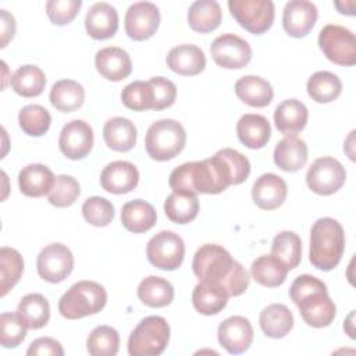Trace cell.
Returning a JSON list of instances; mask_svg holds the SVG:
<instances>
[{"label":"cell","instance_id":"f1b7e54d","mask_svg":"<svg viewBox=\"0 0 356 356\" xmlns=\"http://www.w3.org/2000/svg\"><path fill=\"white\" fill-rule=\"evenodd\" d=\"M236 96L252 107H266L274 97V90L270 82L257 76L246 75L235 82Z\"/></svg>","mask_w":356,"mask_h":356},{"label":"cell","instance_id":"b9f144b4","mask_svg":"<svg viewBox=\"0 0 356 356\" xmlns=\"http://www.w3.org/2000/svg\"><path fill=\"white\" fill-rule=\"evenodd\" d=\"M86 349L92 356H114L120 349V334L110 325H99L86 339Z\"/></svg>","mask_w":356,"mask_h":356},{"label":"cell","instance_id":"ac0fdd59","mask_svg":"<svg viewBox=\"0 0 356 356\" xmlns=\"http://www.w3.org/2000/svg\"><path fill=\"white\" fill-rule=\"evenodd\" d=\"M139 182V171L129 161H111L100 174V185L104 191L115 195L128 193L136 188Z\"/></svg>","mask_w":356,"mask_h":356},{"label":"cell","instance_id":"4316f807","mask_svg":"<svg viewBox=\"0 0 356 356\" xmlns=\"http://www.w3.org/2000/svg\"><path fill=\"white\" fill-rule=\"evenodd\" d=\"M103 138L106 145L115 152L131 150L138 138V131L134 122L124 117H113L103 127Z\"/></svg>","mask_w":356,"mask_h":356},{"label":"cell","instance_id":"2e32d148","mask_svg":"<svg viewBox=\"0 0 356 356\" xmlns=\"http://www.w3.org/2000/svg\"><path fill=\"white\" fill-rule=\"evenodd\" d=\"M220 345L232 355L243 353L253 342V327L243 316H231L225 318L217 331Z\"/></svg>","mask_w":356,"mask_h":356},{"label":"cell","instance_id":"484cf974","mask_svg":"<svg viewBox=\"0 0 356 356\" xmlns=\"http://www.w3.org/2000/svg\"><path fill=\"white\" fill-rule=\"evenodd\" d=\"M238 139L249 149H260L270 140L271 127L260 114H243L236 122Z\"/></svg>","mask_w":356,"mask_h":356},{"label":"cell","instance_id":"f907efd6","mask_svg":"<svg viewBox=\"0 0 356 356\" xmlns=\"http://www.w3.org/2000/svg\"><path fill=\"white\" fill-rule=\"evenodd\" d=\"M26 355L29 356H39V355H51V356H63L64 349L61 343L50 337L36 338L31 342Z\"/></svg>","mask_w":356,"mask_h":356},{"label":"cell","instance_id":"7a4b0ae2","mask_svg":"<svg viewBox=\"0 0 356 356\" xmlns=\"http://www.w3.org/2000/svg\"><path fill=\"white\" fill-rule=\"evenodd\" d=\"M192 270L199 281L224 288L228 296H239L249 286V274L245 267L220 245L200 246L193 256Z\"/></svg>","mask_w":356,"mask_h":356},{"label":"cell","instance_id":"7c38bea8","mask_svg":"<svg viewBox=\"0 0 356 356\" xmlns=\"http://www.w3.org/2000/svg\"><path fill=\"white\" fill-rule=\"evenodd\" d=\"M210 53L214 63L227 70L243 68L252 58L250 44L234 33L217 36L210 46Z\"/></svg>","mask_w":356,"mask_h":356},{"label":"cell","instance_id":"4dcf8cb0","mask_svg":"<svg viewBox=\"0 0 356 356\" xmlns=\"http://www.w3.org/2000/svg\"><path fill=\"white\" fill-rule=\"evenodd\" d=\"M260 328L266 337L282 338L293 327V314L282 303H273L260 312Z\"/></svg>","mask_w":356,"mask_h":356},{"label":"cell","instance_id":"30bf717a","mask_svg":"<svg viewBox=\"0 0 356 356\" xmlns=\"http://www.w3.org/2000/svg\"><path fill=\"white\" fill-rule=\"evenodd\" d=\"M346 179L345 167L334 157H320L313 161L306 174V184L317 195L328 196L342 188Z\"/></svg>","mask_w":356,"mask_h":356},{"label":"cell","instance_id":"277c9868","mask_svg":"<svg viewBox=\"0 0 356 356\" xmlns=\"http://www.w3.org/2000/svg\"><path fill=\"white\" fill-rule=\"evenodd\" d=\"M107 292L95 281H78L58 300V312L68 320L96 314L106 306Z\"/></svg>","mask_w":356,"mask_h":356},{"label":"cell","instance_id":"bcb514c9","mask_svg":"<svg viewBox=\"0 0 356 356\" xmlns=\"http://www.w3.org/2000/svg\"><path fill=\"white\" fill-rule=\"evenodd\" d=\"M82 216L95 227H106L114 218V206L106 197L92 196L83 202Z\"/></svg>","mask_w":356,"mask_h":356},{"label":"cell","instance_id":"ab89813d","mask_svg":"<svg viewBox=\"0 0 356 356\" xmlns=\"http://www.w3.org/2000/svg\"><path fill=\"white\" fill-rule=\"evenodd\" d=\"M271 254L278 257L288 270L298 267L302 260V242L299 235L292 231L277 234L271 243Z\"/></svg>","mask_w":356,"mask_h":356},{"label":"cell","instance_id":"7bdbcfd3","mask_svg":"<svg viewBox=\"0 0 356 356\" xmlns=\"http://www.w3.org/2000/svg\"><path fill=\"white\" fill-rule=\"evenodd\" d=\"M21 129L29 136H40L46 134L51 124L50 113L40 104H28L18 114Z\"/></svg>","mask_w":356,"mask_h":356},{"label":"cell","instance_id":"ba28073f","mask_svg":"<svg viewBox=\"0 0 356 356\" xmlns=\"http://www.w3.org/2000/svg\"><path fill=\"white\" fill-rule=\"evenodd\" d=\"M228 8L235 21L254 35L268 31L275 17V8L271 0H229Z\"/></svg>","mask_w":356,"mask_h":356},{"label":"cell","instance_id":"74e56055","mask_svg":"<svg viewBox=\"0 0 356 356\" xmlns=\"http://www.w3.org/2000/svg\"><path fill=\"white\" fill-rule=\"evenodd\" d=\"M164 211L172 222L188 224L193 221L199 213L197 195L172 192L164 202Z\"/></svg>","mask_w":356,"mask_h":356},{"label":"cell","instance_id":"603a6c76","mask_svg":"<svg viewBox=\"0 0 356 356\" xmlns=\"http://www.w3.org/2000/svg\"><path fill=\"white\" fill-rule=\"evenodd\" d=\"M307 161V145L296 135H286L274 149V163L286 172L300 170Z\"/></svg>","mask_w":356,"mask_h":356},{"label":"cell","instance_id":"7402d4cb","mask_svg":"<svg viewBox=\"0 0 356 356\" xmlns=\"http://www.w3.org/2000/svg\"><path fill=\"white\" fill-rule=\"evenodd\" d=\"M167 65L178 75L193 76L204 70L206 57L203 50L196 44H178L168 51Z\"/></svg>","mask_w":356,"mask_h":356},{"label":"cell","instance_id":"60d3db41","mask_svg":"<svg viewBox=\"0 0 356 356\" xmlns=\"http://www.w3.org/2000/svg\"><path fill=\"white\" fill-rule=\"evenodd\" d=\"M24 273V260L18 250L3 246L0 249V278H1V296L15 286Z\"/></svg>","mask_w":356,"mask_h":356},{"label":"cell","instance_id":"7dc6e473","mask_svg":"<svg viewBox=\"0 0 356 356\" xmlns=\"http://www.w3.org/2000/svg\"><path fill=\"white\" fill-rule=\"evenodd\" d=\"M26 330L17 313H3L0 316V343L4 348L18 346L25 339Z\"/></svg>","mask_w":356,"mask_h":356},{"label":"cell","instance_id":"52a82bcc","mask_svg":"<svg viewBox=\"0 0 356 356\" xmlns=\"http://www.w3.org/2000/svg\"><path fill=\"white\" fill-rule=\"evenodd\" d=\"M318 46L324 56L334 64L350 67L356 63L355 33L345 26L325 25L318 33Z\"/></svg>","mask_w":356,"mask_h":356},{"label":"cell","instance_id":"681fc988","mask_svg":"<svg viewBox=\"0 0 356 356\" xmlns=\"http://www.w3.org/2000/svg\"><path fill=\"white\" fill-rule=\"evenodd\" d=\"M153 93V110H163L174 104L177 97V86L164 76H153L147 81Z\"/></svg>","mask_w":356,"mask_h":356},{"label":"cell","instance_id":"d4e9b609","mask_svg":"<svg viewBox=\"0 0 356 356\" xmlns=\"http://www.w3.org/2000/svg\"><path fill=\"white\" fill-rule=\"evenodd\" d=\"M307 118V107L298 99L281 102L274 111L275 128L284 135H296L306 127Z\"/></svg>","mask_w":356,"mask_h":356},{"label":"cell","instance_id":"f35d334b","mask_svg":"<svg viewBox=\"0 0 356 356\" xmlns=\"http://www.w3.org/2000/svg\"><path fill=\"white\" fill-rule=\"evenodd\" d=\"M306 89L314 102L330 103L341 95L342 82L330 71H317L309 78Z\"/></svg>","mask_w":356,"mask_h":356},{"label":"cell","instance_id":"ee69618b","mask_svg":"<svg viewBox=\"0 0 356 356\" xmlns=\"http://www.w3.org/2000/svg\"><path fill=\"white\" fill-rule=\"evenodd\" d=\"M121 100L127 108L134 111L153 110V93L147 81H134L128 83L121 92Z\"/></svg>","mask_w":356,"mask_h":356},{"label":"cell","instance_id":"5b68a950","mask_svg":"<svg viewBox=\"0 0 356 356\" xmlns=\"http://www.w3.org/2000/svg\"><path fill=\"white\" fill-rule=\"evenodd\" d=\"M186 143V132L175 120H159L153 122L145 138L147 154L156 161H167L178 156Z\"/></svg>","mask_w":356,"mask_h":356},{"label":"cell","instance_id":"6da1fadb","mask_svg":"<svg viewBox=\"0 0 356 356\" xmlns=\"http://www.w3.org/2000/svg\"><path fill=\"white\" fill-rule=\"evenodd\" d=\"M250 163L246 156L235 149L225 147L202 161L184 163L170 174L172 192L209 193L224 192L229 185H239L248 179Z\"/></svg>","mask_w":356,"mask_h":356},{"label":"cell","instance_id":"8fae6325","mask_svg":"<svg viewBox=\"0 0 356 356\" xmlns=\"http://www.w3.org/2000/svg\"><path fill=\"white\" fill-rule=\"evenodd\" d=\"M38 274L47 282L58 284L64 281L74 268V256L63 243H50L38 254Z\"/></svg>","mask_w":356,"mask_h":356},{"label":"cell","instance_id":"f6af8a7d","mask_svg":"<svg viewBox=\"0 0 356 356\" xmlns=\"http://www.w3.org/2000/svg\"><path fill=\"white\" fill-rule=\"evenodd\" d=\"M81 188L78 181L71 175H57L51 191L47 195L50 204L56 207H68L79 196Z\"/></svg>","mask_w":356,"mask_h":356},{"label":"cell","instance_id":"5bb4252c","mask_svg":"<svg viewBox=\"0 0 356 356\" xmlns=\"http://www.w3.org/2000/svg\"><path fill=\"white\" fill-rule=\"evenodd\" d=\"M125 32L134 40L152 38L160 25V11L150 1H138L129 6L124 18Z\"/></svg>","mask_w":356,"mask_h":356},{"label":"cell","instance_id":"c3c4849f","mask_svg":"<svg viewBox=\"0 0 356 356\" xmlns=\"http://www.w3.org/2000/svg\"><path fill=\"white\" fill-rule=\"evenodd\" d=\"M81 6V0H49L46 13L54 25H67L76 17Z\"/></svg>","mask_w":356,"mask_h":356},{"label":"cell","instance_id":"83f0119b","mask_svg":"<svg viewBox=\"0 0 356 356\" xmlns=\"http://www.w3.org/2000/svg\"><path fill=\"white\" fill-rule=\"evenodd\" d=\"M156 220L157 213L154 207L142 199L131 200L121 209V222L129 232L134 234L149 231L156 224Z\"/></svg>","mask_w":356,"mask_h":356},{"label":"cell","instance_id":"44dd1931","mask_svg":"<svg viewBox=\"0 0 356 356\" xmlns=\"http://www.w3.org/2000/svg\"><path fill=\"white\" fill-rule=\"evenodd\" d=\"M85 28L88 35L96 40L113 38L118 29L117 10L104 1L95 3L85 17Z\"/></svg>","mask_w":356,"mask_h":356},{"label":"cell","instance_id":"f546056e","mask_svg":"<svg viewBox=\"0 0 356 356\" xmlns=\"http://www.w3.org/2000/svg\"><path fill=\"white\" fill-rule=\"evenodd\" d=\"M228 293L224 288L199 281L192 292V305L196 312L204 316L220 313L228 303Z\"/></svg>","mask_w":356,"mask_h":356},{"label":"cell","instance_id":"ffe728a7","mask_svg":"<svg viewBox=\"0 0 356 356\" xmlns=\"http://www.w3.org/2000/svg\"><path fill=\"white\" fill-rule=\"evenodd\" d=\"M95 65L102 76L113 82L122 81L132 72L129 54L117 46L100 49L95 56Z\"/></svg>","mask_w":356,"mask_h":356},{"label":"cell","instance_id":"d590c367","mask_svg":"<svg viewBox=\"0 0 356 356\" xmlns=\"http://www.w3.org/2000/svg\"><path fill=\"white\" fill-rule=\"evenodd\" d=\"M138 298L149 307H164L172 302L174 288L165 278L149 275L139 282Z\"/></svg>","mask_w":356,"mask_h":356},{"label":"cell","instance_id":"816d5d0a","mask_svg":"<svg viewBox=\"0 0 356 356\" xmlns=\"http://www.w3.org/2000/svg\"><path fill=\"white\" fill-rule=\"evenodd\" d=\"M1 11V44L0 47H6L7 43L14 38L15 33V19L13 14H10L7 10H0Z\"/></svg>","mask_w":356,"mask_h":356},{"label":"cell","instance_id":"e575fe53","mask_svg":"<svg viewBox=\"0 0 356 356\" xmlns=\"http://www.w3.org/2000/svg\"><path fill=\"white\" fill-rule=\"evenodd\" d=\"M288 271L286 266L274 254L259 256L250 266V274L254 281L268 288L284 284Z\"/></svg>","mask_w":356,"mask_h":356},{"label":"cell","instance_id":"8d00e7d4","mask_svg":"<svg viewBox=\"0 0 356 356\" xmlns=\"http://www.w3.org/2000/svg\"><path fill=\"white\" fill-rule=\"evenodd\" d=\"M10 85L19 96L35 97L39 96L44 89L46 75L39 67L26 64L15 70L10 79Z\"/></svg>","mask_w":356,"mask_h":356},{"label":"cell","instance_id":"e0dca14e","mask_svg":"<svg viewBox=\"0 0 356 356\" xmlns=\"http://www.w3.org/2000/svg\"><path fill=\"white\" fill-rule=\"evenodd\" d=\"M318 17L314 3L307 0L288 1L282 11V26L292 38L306 36L314 26Z\"/></svg>","mask_w":356,"mask_h":356},{"label":"cell","instance_id":"1f68e13d","mask_svg":"<svg viewBox=\"0 0 356 356\" xmlns=\"http://www.w3.org/2000/svg\"><path fill=\"white\" fill-rule=\"evenodd\" d=\"M222 19V11L216 0H197L189 6L188 24L199 32L207 33L218 28Z\"/></svg>","mask_w":356,"mask_h":356},{"label":"cell","instance_id":"9c48e42d","mask_svg":"<svg viewBox=\"0 0 356 356\" xmlns=\"http://www.w3.org/2000/svg\"><path fill=\"white\" fill-rule=\"evenodd\" d=\"M146 256L150 264L160 270H177L185 256L182 238L172 231H160L147 242Z\"/></svg>","mask_w":356,"mask_h":356},{"label":"cell","instance_id":"836d02e7","mask_svg":"<svg viewBox=\"0 0 356 356\" xmlns=\"http://www.w3.org/2000/svg\"><path fill=\"white\" fill-rule=\"evenodd\" d=\"M17 316L26 328L39 330L44 327L50 318L49 302L40 293H28L19 300Z\"/></svg>","mask_w":356,"mask_h":356},{"label":"cell","instance_id":"d6a6232c","mask_svg":"<svg viewBox=\"0 0 356 356\" xmlns=\"http://www.w3.org/2000/svg\"><path fill=\"white\" fill-rule=\"evenodd\" d=\"M49 99L51 106L58 111L72 113L83 104L85 89L76 81L60 79L51 86Z\"/></svg>","mask_w":356,"mask_h":356},{"label":"cell","instance_id":"d6986e66","mask_svg":"<svg viewBox=\"0 0 356 356\" xmlns=\"http://www.w3.org/2000/svg\"><path fill=\"white\" fill-rule=\"evenodd\" d=\"M286 195V182L273 172L260 175L252 186L253 202L261 210H274L280 207L285 202Z\"/></svg>","mask_w":356,"mask_h":356},{"label":"cell","instance_id":"9a60e30c","mask_svg":"<svg viewBox=\"0 0 356 356\" xmlns=\"http://www.w3.org/2000/svg\"><path fill=\"white\" fill-rule=\"evenodd\" d=\"M61 153L71 160L86 157L93 147V129L83 120H72L67 122L58 138Z\"/></svg>","mask_w":356,"mask_h":356},{"label":"cell","instance_id":"3957f363","mask_svg":"<svg viewBox=\"0 0 356 356\" xmlns=\"http://www.w3.org/2000/svg\"><path fill=\"white\" fill-rule=\"evenodd\" d=\"M345 250V232L342 225L331 218H318L310 229V263L323 271L335 268Z\"/></svg>","mask_w":356,"mask_h":356},{"label":"cell","instance_id":"4fadbf2b","mask_svg":"<svg viewBox=\"0 0 356 356\" xmlns=\"http://www.w3.org/2000/svg\"><path fill=\"white\" fill-rule=\"evenodd\" d=\"M295 305L299 307L303 321L314 328L330 325L337 314V306L328 296L327 286L310 292Z\"/></svg>","mask_w":356,"mask_h":356},{"label":"cell","instance_id":"8992f818","mask_svg":"<svg viewBox=\"0 0 356 356\" xmlns=\"http://www.w3.org/2000/svg\"><path fill=\"white\" fill-rule=\"evenodd\" d=\"M170 341V325L164 317L147 316L139 321L128 338L131 356H157Z\"/></svg>","mask_w":356,"mask_h":356},{"label":"cell","instance_id":"cb8c5ba5","mask_svg":"<svg viewBox=\"0 0 356 356\" xmlns=\"http://www.w3.org/2000/svg\"><path fill=\"white\" fill-rule=\"evenodd\" d=\"M56 177L51 170L39 163L28 164L18 174V185L21 192L29 197H40L49 195Z\"/></svg>","mask_w":356,"mask_h":356}]
</instances>
